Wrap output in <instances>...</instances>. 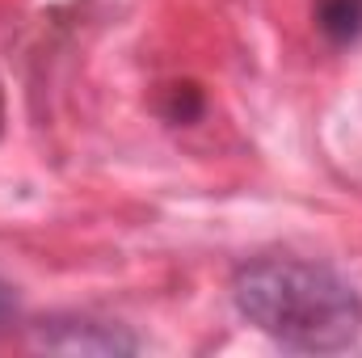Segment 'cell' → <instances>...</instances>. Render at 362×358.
<instances>
[{"mask_svg":"<svg viewBox=\"0 0 362 358\" xmlns=\"http://www.w3.org/2000/svg\"><path fill=\"white\" fill-rule=\"evenodd\" d=\"M232 304L282 350L337 354L362 337V295L325 262L257 258L236 270Z\"/></svg>","mask_w":362,"mask_h":358,"instance_id":"obj_1","label":"cell"},{"mask_svg":"<svg viewBox=\"0 0 362 358\" xmlns=\"http://www.w3.org/2000/svg\"><path fill=\"white\" fill-rule=\"evenodd\" d=\"M34 346L59 350V354H131V350H139V342L127 337L118 325L76 316V312L38 321L34 325Z\"/></svg>","mask_w":362,"mask_h":358,"instance_id":"obj_2","label":"cell"},{"mask_svg":"<svg viewBox=\"0 0 362 358\" xmlns=\"http://www.w3.org/2000/svg\"><path fill=\"white\" fill-rule=\"evenodd\" d=\"M320 30L333 42H358L362 38V0H325L320 4Z\"/></svg>","mask_w":362,"mask_h":358,"instance_id":"obj_3","label":"cell"},{"mask_svg":"<svg viewBox=\"0 0 362 358\" xmlns=\"http://www.w3.org/2000/svg\"><path fill=\"white\" fill-rule=\"evenodd\" d=\"M13 321H17V295L8 282H0V329H8Z\"/></svg>","mask_w":362,"mask_h":358,"instance_id":"obj_4","label":"cell"}]
</instances>
